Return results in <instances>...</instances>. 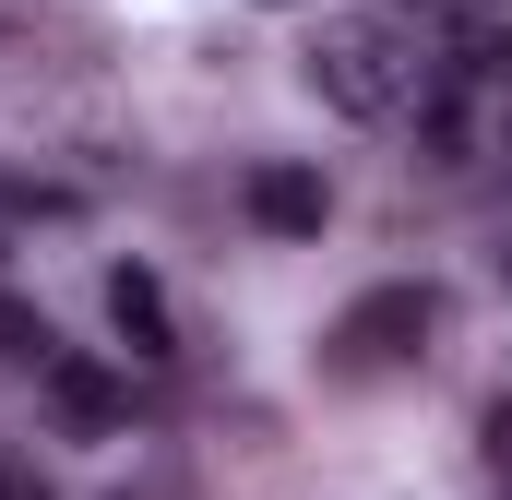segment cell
Masks as SVG:
<instances>
[{"mask_svg":"<svg viewBox=\"0 0 512 500\" xmlns=\"http://www.w3.org/2000/svg\"><path fill=\"white\" fill-rule=\"evenodd\" d=\"M298 84H310L334 120H405V108L429 96L417 24H393V12H322L310 48H298Z\"/></svg>","mask_w":512,"mask_h":500,"instance_id":"6da1fadb","label":"cell"},{"mask_svg":"<svg viewBox=\"0 0 512 500\" xmlns=\"http://www.w3.org/2000/svg\"><path fill=\"white\" fill-rule=\"evenodd\" d=\"M429 334H441V286H370V298L334 310L322 370H334V381H393V370L429 358Z\"/></svg>","mask_w":512,"mask_h":500,"instance_id":"7a4b0ae2","label":"cell"},{"mask_svg":"<svg viewBox=\"0 0 512 500\" xmlns=\"http://www.w3.org/2000/svg\"><path fill=\"white\" fill-rule=\"evenodd\" d=\"M322 215H334L322 167H251V227L262 239H322Z\"/></svg>","mask_w":512,"mask_h":500,"instance_id":"3957f363","label":"cell"},{"mask_svg":"<svg viewBox=\"0 0 512 500\" xmlns=\"http://www.w3.org/2000/svg\"><path fill=\"white\" fill-rule=\"evenodd\" d=\"M36 381H48L60 429H84V441H108V429H120V405H131V393H120V370H96V358H48Z\"/></svg>","mask_w":512,"mask_h":500,"instance_id":"277c9868","label":"cell"},{"mask_svg":"<svg viewBox=\"0 0 512 500\" xmlns=\"http://www.w3.org/2000/svg\"><path fill=\"white\" fill-rule=\"evenodd\" d=\"M108 322L131 334V358H179V310H167V286H155L143 262H120V274H108Z\"/></svg>","mask_w":512,"mask_h":500,"instance_id":"5b68a950","label":"cell"},{"mask_svg":"<svg viewBox=\"0 0 512 500\" xmlns=\"http://www.w3.org/2000/svg\"><path fill=\"white\" fill-rule=\"evenodd\" d=\"M453 48H465V72H477V84H501V72H512V12L465 0V12H453Z\"/></svg>","mask_w":512,"mask_h":500,"instance_id":"8992f818","label":"cell"},{"mask_svg":"<svg viewBox=\"0 0 512 500\" xmlns=\"http://www.w3.org/2000/svg\"><path fill=\"white\" fill-rule=\"evenodd\" d=\"M0 358H12V370H48V358H60V334H48V310H24V298H0Z\"/></svg>","mask_w":512,"mask_h":500,"instance_id":"52a82bcc","label":"cell"},{"mask_svg":"<svg viewBox=\"0 0 512 500\" xmlns=\"http://www.w3.org/2000/svg\"><path fill=\"white\" fill-rule=\"evenodd\" d=\"M489 453H501V465H512V381H501V393H489Z\"/></svg>","mask_w":512,"mask_h":500,"instance_id":"ba28073f","label":"cell"},{"mask_svg":"<svg viewBox=\"0 0 512 500\" xmlns=\"http://www.w3.org/2000/svg\"><path fill=\"white\" fill-rule=\"evenodd\" d=\"M0 500H48V489H36V465H12V453H0Z\"/></svg>","mask_w":512,"mask_h":500,"instance_id":"9c48e42d","label":"cell"}]
</instances>
